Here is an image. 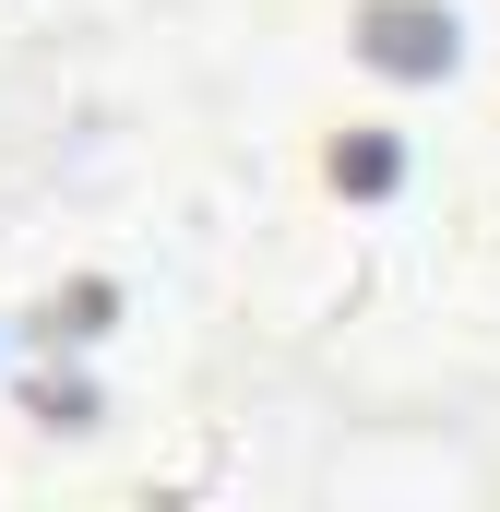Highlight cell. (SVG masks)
I'll use <instances>...</instances> for the list:
<instances>
[{
  "mask_svg": "<svg viewBox=\"0 0 500 512\" xmlns=\"http://www.w3.org/2000/svg\"><path fill=\"white\" fill-rule=\"evenodd\" d=\"M358 48H370V72L429 84V72H453V60H465V24H453L441 0H370V12H358Z\"/></svg>",
  "mask_w": 500,
  "mask_h": 512,
  "instance_id": "6da1fadb",
  "label": "cell"
},
{
  "mask_svg": "<svg viewBox=\"0 0 500 512\" xmlns=\"http://www.w3.org/2000/svg\"><path fill=\"white\" fill-rule=\"evenodd\" d=\"M393 179H405L393 143H346V155H334V191H393Z\"/></svg>",
  "mask_w": 500,
  "mask_h": 512,
  "instance_id": "7a4b0ae2",
  "label": "cell"
}]
</instances>
